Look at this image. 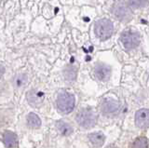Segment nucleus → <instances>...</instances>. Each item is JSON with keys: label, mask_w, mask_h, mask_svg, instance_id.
Wrapping results in <instances>:
<instances>
[{"label": "nucleus", "mask_w": 149, "mask_h": 148, "mask_svg": "<svg viewBox=\"0 0 149 148\" xmlns=\"http://www.w3.org/2000/svg\"><path fill=\"white\" fill-rule=\"evenodd\" d=\"M76 119L79 126L85 129H90L95 126L97 122V115L94 110L90 107L83 108L77 113Z\"/></svg>", "instance_id": "f257e3e1"}, {"label": "nucleus", "mask_w": 149, "mask_h": 148, "mask_svg": "<svg viewBox=\"0 0 149 148\" xmlns=\"http://www.w3.org/2000/svg\"><path fill=\"white\" fill-rule=\"evenodd\" d=\"M74 104H76L74 96L69 93V92H62V93H60L57 98V101H56L58 110L63 114L71 113L74 108Z\"/></svg>", "instance_id": "7ed1b4c3"}, {"label": "nucleus", "mask_w": 149, "mask_h": 148, "mask_svg": "<svg viewBox=\"0 0 149 148\" xmlns=\"http://www.w3.org/2000/svg\"><path fill=\"white\" fill-rule=\"evenodd\" d=\"M45 99V95L42 91L36 90H31L27 93V101L32 106H36L39 107L41 104H43Z\"/></svg>", "instance_id": "1a4fd4ad"}, {"label": "nucleus", "mask_w": 149, "mask_h": 148, "mask_svg": "<svg viewBox=\"0 0 149 148\" xmlns=\"http://www.w3.org/2000/svg\"><path fill=\"white\" fill-rule=\"evenodd\" d=\"M4 73H5V67H4V65H2V64H0V78L3 76Z\"/></svg>", "instance_id": "f3484780"}, {"label": "nucleus", "mask_w": 149, "mask_h": 148, "mask_svg": "<svg viewBox=\"0 0 149 148\" xmlns=\"http://www.w3.org/2000/svg\"><path fill=\"white\" fill-rule=\"evenodd\" d=\"M132 148H149V141L146 137H139L133 142Z\"/></svg>", "instance_id": "4468645a"}, {"label": "nucleus", "mask_w": 149, "mask_h": 148, "mask_svg": "<svg viewBox=\"0 0 149 148\" xmlns=\"http://www.w3.org/2000/svg\"><path fill=\"white\" fill-rule=\"evenodd\" d=\"M146 1L147 0H128L130 6H132V8H140L143 7L146 4Z\"/></svg>", "instance_id": "dca6fc26"}, {"label": "nucleus", "mask_w": 149, "mask_h": 148, "mask_svg": "<svg viewBox=\"0 0 149 148\" xmlns=\"http://www.w3.org/2000/svg\"><path fill=\"white\" fill-rule=\"evenodd\" d=\"M3 142L8 148H15L18 146V137L11 131H5L3 134Z\"/></svg>", "instance_id": "9d476101"}, {"label": "nucleus", "mask_w": 149, "mask_h": 148, "mask_svg": "<svg viewBox=\"0 0 149 148\" xmlns=\"http://www.w3.org/2000/svg\"><path fill=\"white\" fill-rule=\"evenodd\" d=\"M135 124L140 129L149 128V109H140L135 114Z\"/></svg>", "instance_id": "423d86ee"}, {"label": "nucleus", "mask_w": 149, "mask_h": 148, "mask_svg": "<svg viewBox=\"0 0 149 148\" xmlns=\"http://www.w3.org/2000/svg\"><path fill=\"white\" fill-rule=\"evenodd\" d=\"M27 81H28L27 76L24 75V74H22V75H18L15 78H14V85L18 88H22L26 85Z\"/></svg>", "instance_id": "2eb2a0df"}, {"label": "nucleus", "mask_w": 149, "mask_h": 148, "mask_svg": "<svg viewBox=\"0 0 149 148\" xmlns=\"http://www.w3.org/2000/svg\"><path fill=\"white\" fill-rule=\"evenodd\" d=\"M27 125L32 129H38L41 126V119L35 113H30L27 117Z\"/></svg>", "instance_id": "ddd939ff"}, {"label": "nucleus", "mask_w": 149, "mask_h": 148, "mask_svg": "<svg viewBox=\"0 0 149 148\" xmlns=\"http://www.w3.org/2000/svg\"><path fill=\"white\" fill-rule=\"evenodd\" d=\"M120 41L126 49H133L140 44V35L137 31L128 29L121 34Z\"/></svg>", "instance_id": "20e7f679"}, {"label": "nucleus", "mask_w": 149, "mask_h": 148, "mask_svg": "<svg viewBox=\"0 0 149 148\" xmlns=\"http://www.w3.org/2000/svg\"><path fill=\"white\" fill-rule=\"evenodd\" d=\"M114 14L121 21H127L132 18V11L124 3H118L114 8Z\"/></svg>", "instance_id": "6e6552de"}, {"label": "nucleus", "mask_w": 149, "mask_h": 148, "mask_svg": "<svg viewBox=\"0 0 149 148\" xmlns=\"http://www.w3.org/2000/svg\"><path fill=\"white\" fill-rule=\"evenodd\" d=\"M101 110L102 113L106 117H114V115L118 114L120 110V104L118 101L111 98H107L102 101Z\"/></svg>", "instance_id": "39448f33"}, {"label": "nucleus", "mask_w": 149, "mask_h": 148, "mask_svg": "<svg viewBox=\"0 0 149 148\" xmlns=\"http://www.w3.org/2000/svg\"><path fill=\"white\" fill-rule=\"evenodd\" d=\"M88 139H90L92 145H94L95 147H101L105 142V136L102 132H93L90 134Z\"/></svg>", "instance_id": "f8f14e48"}, {"label": "nucleus", "mask_w": 149, "mask_h": 148, "mask_svg": "<svg viewBox=\"0 0 149 148\" xmlns=\"http://www.w3.org/2000/svg\"><path fill=\"white\" fill-rule=\"evenodd\" d=\"M94 76L98 80L107 81L111 76V68L110 66L104 63L97 64L94 68Z\"/></svg>", "instance_id": "0eeeda50"}, {"label": "nucleus", "mask_w": 149, "mask_h": 148, "mask_svg": "<svg viewBox=\"0 0 149 148\" xmlns=\"http://www.w3.org/2000/svg\"><path fill=\"white\" fill-rule=\"evenodd\" d=\"M56 129L58 132L63 136H69L73 133V128L69 123L63 121V120H59L56 122Z\"/></svg>", "instance_id": "9b49d317"}, {"label": "nucleus", "mask_w": 149, "mask_h": 148, "mask_svg": "<svg viewBox=\"0 0 149 148\" xmlns=\"http://www.w3.org/2000/svg\"><path fill=\"white\" fill-rule=\"evenodd\" d=\"M94 32L97 38L101 40L108 39L114 32L113 22L108 19H101L97 21L94 25Z\"/></svg>", "instance_id": "f03ea898"}]
</instances>
